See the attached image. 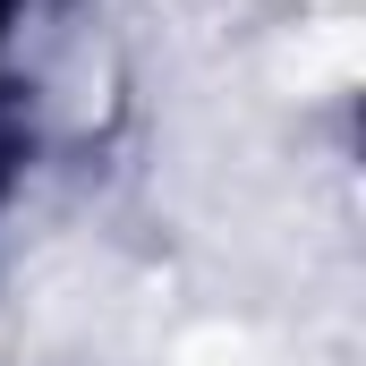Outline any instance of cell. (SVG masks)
Masks as SVG:
<instances>
[{
	"label": "cell",
	"mask_w": 366,
	"mask_h": 366,
	"mask_svg": "<svg viewBox=\"0 0 366 366\" xmlns=\"http://www.w3.org/2000/svg\"><path fill=\"white\" fill-rule=\"evenodd\" d=\"M9 154H17V145H9V102H0V179H9Z\"/></svg>",
	"instance_id": "obj_1"
}]
</instances>
